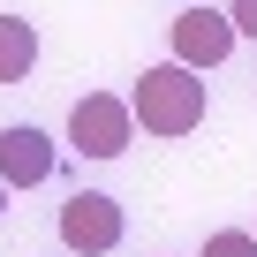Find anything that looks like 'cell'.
<instances>
[{
  "instance_id": "52a82bcc",
  "label": "cell",
  "mask_w": 257,
  "mask_h": 257,
  "mask_svg": "<svg viewBox=\"0 0 257 257\" xmlns=\"http://www.w3.org/2000/svg\"><path fill=\"white\" fill-rule=\"evenodd\" d=\"M204 257H257V234H242V227H219V234L204 242Z\"/></svg>"
},
{
  "instance_id": "3957f363",
  "label": "cell",
  "mask_w": 257,
  "mask_h": 257,
  "mask_svg": "<svg viewBox=\"0 0 257 257\" xmlns=\"http://www.w3.org/2000/svg\"><path fill=\"white\" fill-rule=\"evenodd\" d=\"M61 242L83 249V257H106V249L121 242V204H113L106 189H76V197L61 204Z\"/></svg>"
},
{
  "instance_id": "8992f818",
  "label": "cell",
  "mask_w": 257,
  "mask_h": 257,
  "mask_svg": "<svg viewBox=\"0 0 257 257\" xmlns=\"http://www.w3.org/2000/svg\"><path fill=\"white\" fill-rule=\"evenodd\" d=\"M38 68V31L23 16H0V83H23Z\"/></svg>"
},
{
  "instance_id": "9c48e42d",
  "label": "cell",
  "mask_w": 257,
  "mask_h": 257,
  "mask_svg": "<svg viewBox=\"0 0 257 257\" xmlns=\"http://www.w3.org/2000/svg\"><path fill=\"white\" fill-rule=\"evenodd\" d=\"M0 212H8V182H0Z\"/></svg>"
},
{
  "instance_id": "ba28073f",
  "label": "cell",
  "mask_w": 257,
  "mask_h": 257,
  "mask_svg": "<svg viewBox=\"0 0 257 257\" xmlns=\"http://www.w3.org/2000/svg\"><path fill=\"white\" fill-rule=\"evenodd\" d=\"M227 16H234V38H257V0H234Z\"/></svg>"
},
{
  "instance_id": "7a4b0ae2",
  "label": "cell",
  "mask_w": 257,
  "mask_h": 257,
  "mask_svg": "<svg viewBox=\"0 0 257 257\" xmlns=\"http://www.w3.org/2000/svg\"><path fill=\"white\" fill-rule=\"evenodd\" d=\"M128 137H137V106H128V98H113V91H83V98L68 106V144H76L83 159H121Z\"/></svg>"
},
{
  "instance_id": "277c9868",
  "label": "cell",
  "mask_w": 257,
  "mask_h": 257,
  "mask_svg": "<svg viewBox=\"0 0 257 257\" xmlns=\"http://www.w3.org/2000/svg\"><path fill=\"white\" fill-rule=\"evenodd\" d=\"M234 53V16H219V8H182L174 16V61L182 68H219Z\"/></svg>"
},
{
  "instance_id": "6da1fadb",
  "label": "cell",
  "mask_w": 257,
  "mask_h": 257,
  "mask_svg": "<svg viewBox=\"0 0 257 257\" xmlns=\"http://www.w3.org/2000/svg\"><path fill=\"white\" fill-rule=\"evenodd\" d=\"M128 106H137V121L152 128V137H189V128L204 121V76L182 68V61H159V68L137 76Z\"/></svg>"
},
{
  "instance_id": "5b68a950",
  "label": "cell",
  "mask_w": 257,
  "mask_h": 257,
  "mask_svg": "<svg viewBox=\"0 0 257 257\" xmlns=\"http://www.w3.org/2000/svg\"><path fill=\"white\" fill-rule=\"evenodd\" d=\"M46 174H53V137L46 128H31V121L0 128V182L8 189H38Z\"/></svg>"
}]
</instances>
